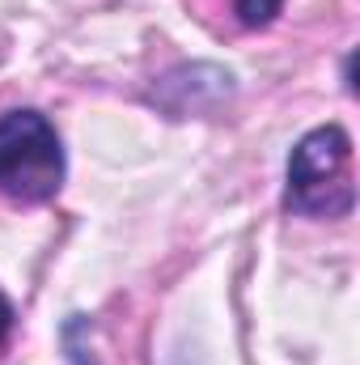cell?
I'll return each instance as SVG.
<instances>
[{"instance_id": "obj_4", "label": "cell", "mask_w": 360, "mask_h": 365, "mask_svg": "<svg viewBox=\"0 0 360 365\" xmlns=\"http://www.w3.org/2000/svg\"><path fill=\"white\" fill-rule=\"evenodd\" d=\"M13 323H17V310H13V302L0 293V349H4V340L13 336Z\"/></svg>"}, {"instance_id": "obj_1", "label": "cell", "mask_w": 360, "mask_h": 365, "mask_svg": "<svg viewBox=\"0 0 360 365\" xmlns=\"http://www.w3.org/2000/svg\"><path fill=\"white\" fill-rule=\"evenodd\" d=\"M284 204L305 217H348L356 204L352 187V140L339 123L314 128L297 140L288 158Z\"/></svg>"}, {"instance_id": "obj_2", "label": "cell", "mask_w": 360, "mask_h": 365, "mask_svg": "<svg viewBox=\"0 0 360 365\" xmlns=\"http://www.w3.org/2000/svg\"><path fill=\"white\" fill-rule=\"evenodd\" d=\"M64 182V145L43 110L0 115V191L17 204H47Z\"/></svg>"}, {"instance_id": "obj_3", "label": "cell", "mask_w": 360, "mask_h": 365, "mask_svg": "<svg viewBox=\"0 0 360 365\" xmlns=\"http://www.w3.org/2000/svg\"><path fill=\"white\" fill-rule=\"evenodd\" d=\"M280 9H284V0H233V17H238L246 30H263V26H271Z\"/></svg>"}]
</instances>
